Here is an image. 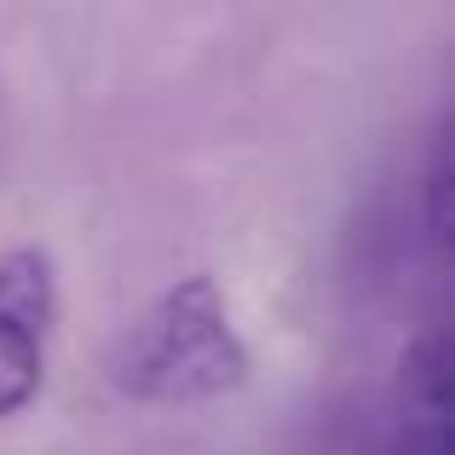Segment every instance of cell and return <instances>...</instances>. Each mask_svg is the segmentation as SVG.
Here are the masks:
<instances>
[{
  "label": "cell",
  "instance_id": "1",
  "mask_svg": "<svg viewBox=\"0 0 455 455\" xmlns=\"http://www.w3.org/2000/svg\"><path fill=\"white\" fill-rule=\"evenodd\" d=\"M248 380V340L208 271H190L139 311L110 357V387L133 403H208Z\"/></svg>",
  "mask_w": 455,
  "mask_h": 455
},
{
  "label": "cell",
  "instance_id": "2",
  "mask_svg": "<svg viewBox=\"0 0 455 455\" xmlns=\"http://www.w3.org/2000/svg\"><path fill=\"white\" fill-rule=\"evenodd\" d=\"M58 329V271L46 248L0 254V421L23 415L46 387V352Z\"/></svg>",
  "mask_w": 455,
  "mask_h": 455
},
{
  "label": "cell",
  "instance_id": "3",
  "mask_svg": "<svg viewBox=\"0 0 455 455\" xmlns=\"http://www.w3.org/2000/svg\"><path fill=\"white\" fill-rule=\"evenodd\" d=\"M380 392L415 427H427L444 450H455V311L415 334L410 352L398 357V369H392V380Z\"/></svg>",
  "mask_w": 455,
  "mask_h": 455
},
{
  "label": "cell",
  "instance_id": "4",
  "mask_svg": "<svg viewBox=\"0 0 455 455\" xmlns=\"http://www.w3.org/2000/svg\"><path fill=\"white\" fill-rule=\"evenodd\" d=\"M306 455H450L438 438H427L415 421H403L387 398H363L357 410L334 415L317 438H311Z\"/></svg>",
  "mask_w": 455,
  "mask_h": 455
},
{
  "label": "cell",
  "instance_id": "5",
  "mask_svg": "<svg viewBox=\"0 0 455 455\" xmlns=\"http://www.w3.org/2000/svg\"><path fill=\"white\" fill-rule=\"evenodd\" d=\"M421 213L427 231L455 254V116L433 133V150H427V173H421Z\"/></svg>",
  "mask_w": 455,
  "mask_h": 455
}]
</instances>
